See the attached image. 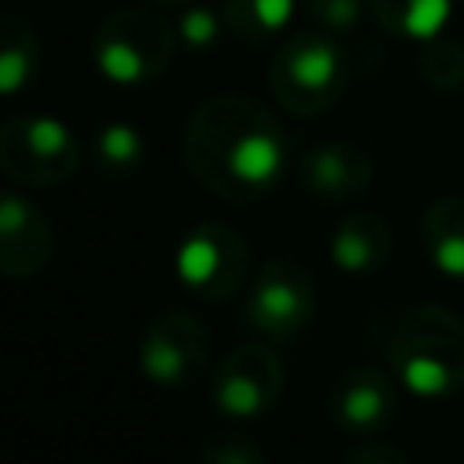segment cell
<instances>
[{
	"instance_id": "cell-1",
	"label": "cell",
	"mask_w": 464,
	"mask_h": 464,
	"mask_svg": "<svg viewBox=\"0 0 464 464\" xmlns=\"http://www.w3.org/2000/svg\"><path fill=\"white\" fill-rule=\"evenodd\" d=\"M188 174L228 203L268 196L290 167L283 123L246 94H214L192 109L181 138Z\"/></svg>"
},
{
	"instance_id": "cell-2",
	"label": "cell",
	"mask_w": 464,
	"mask_h": 464,
	"mask_svg": "<svg viewBox=\"0 0 464 464\" xmlns=\"http://www.w3.org/2000/svg\"><path fill=\"white\" fill-rule=\"evenodd\" d=\"M388 362L402 388L446 399L464 388V319L442 304L410 308L388 341Z\"/></svg>"
},
{
	"instance_id": "cell-3",
	"label": "cell",
	"mask_w": 464,
	"mask_h": 464,
	"mask_svg": "<svg viewBox=\"0 0 464 464\" xmlns=\"http://www.w3.org/2000/svg\"><path fill=\"white\" fill-rule=\"evenodd\" d=\"M268 87L294 116L326 112L348 87V54L326 29L290 33L268 65Z\"/></svg>"
},
{
	"instance_id": "cell-4",
	"label": "cell",
	"mask_w": 464,
	"mask_h": 464,
	"mask_svg": "<svg viewBox=\"0 0 464 464\" xmlns=\"http://www.w3.org/2000/svg\"><path fill=\"white\" fill-rule=\"evenodd\" d=\"M178 29L149 7H120L94 29V65L116 87H141L156 80L174 58Z\"/></svg>"
},
{
	"instance_id": "cell-5",
	"label": "cell",
	"mask_w": 464,
	"mask_h": 464,
	"mask_svg": "<svg viewBox=\"0 0 464 464\" xmlns=\"http://www.w3.org/2000/svg\"><path fill=\"white\" fill-rule=\"evenodd\" d=\"M80 167V141L76 134L47 116V112H22L0 123V174L29 188H54L65 185Z\"/></svg>"
},
{
	"instance_id": "cell-6",
	"label": "cell",
	"mask_w": 464,
	"mask_h": 464,
	"mask_svg": "<svg viewBox=\"0 0 464 464\" xmlns=\"http://www.w3.org/2000/svg\"><path fill=\"white\" fill-rule=\"evenodd\" d=\"M174 272L185 290H192L203 301H232L250 272V250L243 236L225 221H199L192 225L178 250H174Z\"/></svg>"
},
{
	"instance_id": "cell-7",
	"label": "cell",
	"mask_w": 464,
	"mask_h": 464,
	"mask_svg": "<svg viewBox=\"0 0 464 464\" xmlns=\"http://www.w3.org/2000/svg\"><path fill=\"white\" fill-rule=\"evenodd\" d=\"M210 359L207 326L181 308L156 312L138 341V370L156 388H185L192 384Z\"/></svg>"
},
{
	"instance_id": "cell-8",
	"label": "cell",
	"mask_w": 464,
	"mask_h": 464,
	"mask_svg": "<svg viewBox=\"0 0 464 464\" xmlns=\"http://www.w3.org/2000/svg\"><path fill=\"white\" fill-rule=\"evenodd\" d=\"M315 315V286L312 276L286 257H268L246 294V326L272 337L286 341L297 337Z\"/></svg>"
},
{
	"instance_id": "cell-9",
	"label": "cell",
	"mask_w": 464,
	"mask_h": 464,
	"mask_svg": "<svg viewBox=\"0 0 464 464\" xmlns=\"http://www.w3.org/2000/svg\"><path fill=\"white\" fill-rule=\"evenodd\" d=\"M283 392V362L265 344H239L214 373V406L221 417L254 420L276 406Z\"/></svg>"
},
{
	"instance_id": "cell-10",
	"label": "cell",
	"mask_w": 464,
	"mask_h": 464,
	"mask_svg": "<svg viewBox=\"0 0 464 464\" xmlns=\"http://www.w3.org/2000/svg\"><path fill=\"white\" fill-rule=\"evenodd\" d=\"M395 410L399 392L392 373H384L381 366H348L330 388V417L352 439L381 435L395 420Z\"/></svg>"
},
{
	"instance_id": "cell-11",
	"label": "cell",
	"mask_w": 464,
	"mask_h": 464,
	"mask_svg": "<svg viewBox=\"0 0 464 464\" xmlns=\"http://www.w3.org/2000/svg\"><path fill=\"white\" fill-rule=\"evenodd\" d=\"M54 254V232L40 207L25 196L0 188V276L29 279Z\"/></svg>"
},
{
	"instance_id": "cell-12",
	"label": "cell",
	"mask_w": 464,
	"mask_h": 464,
	"mask_svg": "<svg viewBox=\"0 0 464 464\" xmlns=\"http://www.w3.org/2000/svg\"><path fill=\"white\" fill-rule=\"evenodd\" d=\"M297 181L308 196L326 203H348L359 199L373 181L370 156L352 141H319L297 160Z\"/></svg>"
},
{
	"instance_id": "cell-13",
	"label": "cell",
	"mask_w": 464,
	"mask_h": 464,
	"mask_svg": "<svg viewBox=\"0 0 464 464\" xmlns=\"http://www.w3.org/2000/svg\"><path fill=\"white\" fill-rule=\"evenodd\" d=\"M392 225L373 210H352L330 236V261L348 276H370L392 257Z\"/></svg>"
},
{
	"instance_id": "cell-14",
	"label": "cell",
	"mask_w": 464,
	"mask_h": 464,
	"mask_svg": "<svg viewBox=\"0 0 464 464\" xmlns=\"http://www.w3.org/2000/svg\"><path fill=\"white\" fill-rule=\"evenodd\" d=\"M420 246L442 276L464 279V196H439L424 207Z\"/></svg>"
},
{
	"instance_id": "cell-15",
	"label": "cell",
	"mask_w": 464,
	"mask_h": 464,
	"mask_svg": "<svg viewBox=\"0 0 464 464\" xmlns=\"http://www.w3.org/2000/svg\"><path fill=\"white\" fill-rule=\"evenodd\" d=\"M40 36L18 14H0V98L25 91L40 72Z\"/></svg>"
},
{
	"instance_id": "cell-16",
	"label": "cell",
	"mask_w": 464,
	"mask_h": 464,
	"mask_svg": "<svg viewBox=\"0 0 464 464\" xmlns=\"http://www.w3.org/2000/svg\"><path fill=\"white\" fill-rule=\"evenodd\" d=\"M373 18L406 40H431L446 29L453 14V0H366Z\"/></svg>"
},
{
	"instance_id": "cell-17",
	"label": "cell",
	"mask_w": 464,
	"mask_h": 464,
	"mask_svg": "<svg viewBox=\"0 0 464 464\" xmlns=\"http://www.w3.org/2000/svg\"><path fill=\"white\" fill-rule=\"evenodd\" d=\"M294 7L297 0H221V18L236 40L268 44L290 25Z\"/></svg>"
},
{
	"instance_id": "cell-18",
	"label": "cell",
	"mask_w": 464,
	"mask_h": 464,
	"mask_svg": "<svg viewBox=\"0 0 464 464\" xmlns=\"http://www.w3.org/2000/svg\"><path fill=\"white\" fill-rule=\"evenodd\" d=\"M91 156H94V167L105 174V178H130L149 149H145V134L134 127V123H123V120H109L94 130L91 138Z\"/></svg>"
},
{
	"instance_id": "cell-19",
	"label": "cell",
	"mask_w": 464,
	"mask_h": 464,
	"mask_svg": "<svg viewBox=\"0 0 464 464\" xmlns=\"http://www.w3.org/2000/svg\"><path fill=\"white\" fill-rule=\"evenodd\" d=\"M417 69H420V80L431 91H439V94L460 91L464 87V44H457V40H450L442 33L424 40Z\"/></svg>"
},
{
	"instance_id": "cell-20",
	"label": "cell",
	"mask_w": 464,
	"mask_h": 464,
	"mask_svg": "<svg viewBox=\"0 0 464 464\" xmlns=\"http://www.w3.org/2000/svg\"><path fill=\"white\" fill-rule=\"evenodd\" d=\"M199 457L207 464H261L265 450L243 431H214L199 442Z\"/></svg>"
},
{
	"instance_id": "cell-21",
	"label": "cell",
	"mask_w": 464,
	"mask_h": 464,
	"mask_svg": "<svg viewBox=\"0 0 464 464\" xmlns=\"http://www.w3.org/2000/svg\"><path fill=\"white\" fill-rule=\"evenodd\" d=\"M221 29H225L221 11L207 7V4H185L181 18H178V36H181L188 47H196V51L214 47V40L221 36Z\"/></svg>"
},
{
	"instance_id": "cell-22",
	"label": "cell",
	"mask_w": 464,
	"mask_h": 464,
	"mask_svg": "<svg viewBox=\"0 0 464 464\" xmlns=\"http://www.w3.org/2000/svg\"><path fill=\"white\" fill-rule=\"evenodd\" d=\"M312 22L326 33H352L362 14V0H304Z\"/></svg>"
},
{
	"instance_id": "cell-23",
	"label": "cell",
	"mask_w": 464,
	"mask_h": 464,
	"mask_svg": "<svg viewBox=\"0 0 464 464\" xmlns=\"http://www.w3.org/2000/svg\"><path fill=\"white\" fill-rule=\"evenodd\" d=\"M344 457H348L352 464H406V453L395 450L392 442H381V435L359 439Z\"/></svg>"
},
{
	"instance_id": "cell-24",
	"label": "cell",
	"mask_w": 464,
	"mask_h": 464,
	"mask_svg": "<svg viewBox=\"0 0 464 464\" xmlns=\"http://www.w3.org/2000/svg\"><path fill=\"white\" fill-rule=\"evenodd\" d=\"M152 4H160V7H185V4H192V0H152Z\"/></svg>"
}]
</instances>
